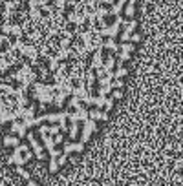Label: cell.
I'll return each mask as SVG.
<instances>
[{
    "mask_svg": "<svg viewBox=\"0 0 183 186\" xmlns=\"http://www.w3.org/2000/svg\"><path fill=\"white\" fill-rule=\"evenodd\" d=\"M106 2H110V0H106Z\"/></svg>",
    "mask_w": 183,
    "mask_h": 186,
    "instance_id": "cell-1",
    "label": "cell"
}]
</instances>
